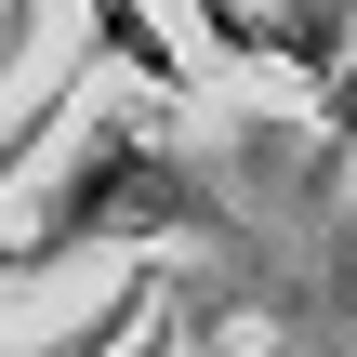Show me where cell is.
<instances>
[{"label":"cell","mask_w":357,"mask_h":357,"mask_svg":"<svg viewBox=\"0 0 357 357\" xmlns=\"http://www.w3.org/2000/svg\"><path fill=\"white\" fill-rule=\"evenodd\" d=\"M172 212H199V199H185V172H172L159 146H132V132H93V146H79V172H66V199H53V225L26 238V265L79 252V238H106V225H172Z\"/></svg>","instance_id":"obj_1"},{"label":"cell","mask_w":357,"mask_h":357,"mask_svg":"<svg viewBox=\"0 0 357 357\" xmlns=\"http://www.w3.org/2000/svg\"><path fill=\"white\" fill-rule=\"evenodd\" d=\"M79 13H93V53H119L146 93H185V53H172V26H159L146 0H79Z\"/></svg>","instance_id":"obj_2"},{"label":"cell","mask_w":357,"mask_h":357,"mask_svg":"<svg viewBox=\"0 0 357 357\" xmlns=\"http://www.w3.org/2000/svg\"><path fill=\"white\" fill-rule=\"evenodd\" d=\"M146 318H159V278H132V291H106V305H93L79 331H53V344H26V357H106L119 331H146Z\"/></svg>","instance_id":"obj_3"}]
</instances>
